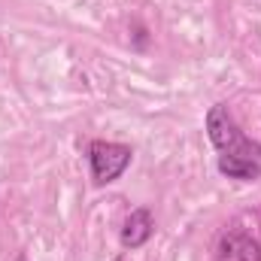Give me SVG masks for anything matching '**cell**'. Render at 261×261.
<instances>
[{"label":"cell","instance_id":"cell-5","mask_svg":"<svg viewBox=\"0 0 261 261\" xmlns=\"http://www.w3.org/2000/svg\"><path fill=\"white\" fill-rule=\"evenodd\" d=\"M219 170L228 179H258L261 164L255 158H243V155H219Z\"/></svg>","mask_w":261,"mask_h":261},{"label":"cell","instance_id":"cell-3","mask_svg":"<svg viewBox=\"0 0 261 261\" xmlns=\"http://www.w3.org/2000/svg\"><path fill=\"white\" fill-rule=\"evenodd\" d=\"M216 261H261V243L246 231H228L219 240Z\"/></svg>","mask_w":261,"mask_h":261},{"label":"cell","instance_id":"cell-2","mask_svg":"<svg viewBox=\"0 0 261 261\" xmlns=\"http://www.w3.org/2000/svg\"><path fill=\"white\" fill-rule=\"evenodd\" d=\"M130 146L125 143H110V140H94L88 146V161H91V176L97 186L116 182L130 164Z\"/></svg>","mask_w":261,"mask_h":261},{"label":"cell","instance_id":"cell-1","mask_svg":"<svg viewBox=\"0 0 261 261\" xmlns=\"http://www.w3.org/2000/svg\"><path fill=\"white\" fill-rule=\"evenodd\" d=\"M206 134L222 155H243V158H255V161L261 158V146L252 143L249 137H243V130L231 119L228 107H222V103L206 113Z\"/></svg>","mask_w":261,"mask_h":261},{"label":"cell","instance_id":"cell-4","mask_svg":"<svg viewBox=\"0 0 261 261\" xmlns=\"http://www.w3.org/2000/svg\"><path fill=\"white\" fill-rule=\"evenodd\" d=\"M152 231H155V219H152V213H149L146 206H140V210H134L128 219H125L122 243H125L128 249H140V246L152 237Z\"/></svg>","mask_w":261,"mask_h":261}]
</instances>
